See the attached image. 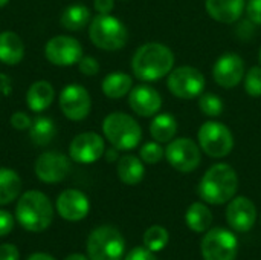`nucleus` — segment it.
I'll return each instance as SVG.
<instances>
[{
	"mask_svg": "<svg viewBox=\"0 0 261 260\" xmlns=\"http://www.w3.org/2000/svg\"><path fill=\"white\" fill-rule=\"evenodd\" d=\"M170 241L168 231L161 225H153L144 233V247L153 253H158L167 247Z\"/></svg>",
	"mask_w": 261,
	"mask_h": 260,
	"instance_id": "obj_29",
	"label": "nucleus"
},
{
	"mask_svg": "<svg viewBox=\"0 0 261 260\" xmlns=\"http://www.w3.org/2000/svg\"><path fill=\"white\" fill-rule=\"evenodd\" d=\"M54 98H55V90L52 84L44 80H40L29 86L26 93V104L32 112L40 113L44 112L52 104Z\"/></svg>",
	"mask_w": 261,
	"mask_h": 260,
	"instance_id": "obj_21",
	"label": "nucleus"
},
{
	"mask_svg": "<svg viewBox=\"0 0 261 260\" xmlns=\"http://www.w3.org/2000/svg\"><path fill=\"white\" fill-rule=\"evenodd\" d=\"M177 121L170 113H156L150 124V135L154 141L164 144L176 138Z\"/></svg>",
	"mask_w": 261,
	"mask_h": 260,
	"instance_id": "obj_24",
	"label": "nucleus"
},
{
	"mask_svg": "<svg viewBox=\"0 0 261 260\" xmlns=\"http://www.w3.org/2000/svg\"><path fill=\"white\" fill-rule=\"evenodd\" d=\"M104 156H106V159H107L109 162L118 161V159H119V158H118V149L112 147V149L106 150V152H104Z\"/></svg>",
	"mask_w": 261,
	"mask_h": 260,
	"instance_id": "obj_40",
	"label": "nucleus"
},
{
	"mask_svg": "<svg viewBox=\"0 0 261 260\" xmlns=\"http://www.w3.org/2000/svg\"><path fill=\"white\" fill-rule=\"evenodd\" d=\"M205 9L211 18L220 23L237 21L246 9L245 0H205Z\"/></svg>",
	"mask_w": 261,
	"mask_h": 260,
	"instance_id": "obj_19",
	"label": "nucleus"
},
{
	"mask_svg": "<svg viewBox=\"0 0 261 260\" xmlns=\"http://www.w3.org/2000/svg\"><path fill=\"white\" fill-rule=\"evenodd\" d=\"M246 69L245 61L240 55L228 52L219 57L213 66V78L214 81L225 89L236 87L245 78Z\"/></svg>",
	"mask_w": 261,
	"mask_h": 260,
	"instance_id": "obj_14",
	"label": "nucleus"
},
{
	"mask_svg": "<svg viewBox=\"0 0 261 260\" xmlns=\"http://www.w3.org/2000/svg\"><path fill=\"white\" fill-rule=\"evenodd\" d=\"M31 124H32V120L24 112L18 110L11 115V126L17 130H29Z\"/></svg>",
	"mask_w": 261,
	"mask_h": 260,
	"instance_id": "obj_34",
	"label": "nucleus"
},
{
	"mask_svg": "<svg viewBox=\"0 0 261 260\" xmlns=\"http://www.w3.org/2000/svg\"><path fill=\"white\" fill-rule=\"evenodd\" d=\"M203 260H236L239 253V242L229 230L213 228L208 230L202 239Z\"/></svg>",
	"mask_w": 261,
	"mask_h": 260,
	"instance_id": "obj_10",
	"label": "nucleus"
},
{
	"mask_svg": "<svg viewBox=\"0 0 261 260\" xmlns=\"http://www.w3.org/2000/svg\"><path fill=\"white\" fill-rule=\"evenodd\" d=\"M239 190L237 172L225 162L214 164L202 176L197 193L203 202L222 205L229 202Z\"/></svg>",
	"mask_w": 261,
	"mask_h": 260,
	"instance_id": "obj_2",
	"label": "nucleus"
},
{
	"mask_svg": "<svg viewBox=\"0 0 261 260\" xmlns=\"http://www.w3.org/2000/svg\"><path fill=\"white\" fill-rule=\"evenodd\" d=\"M226 221L229 227L239 233L249 231L257 221V208L246 196H234L226 208Z\"/></svg>",
	"mask_w": 261,
	"mask_h": 260,
	"instance_id": "obj_16",
	"label": "nucleus"
},
{
	"mask_svg": "<svg viewBox=\"0 0 261 260\" xmlns=\"http://www.w3.org/2000/svg\"><path fill=\"white\" fill-rule=\"evenodd\" d=\"M14 228V218L11 216V213L0 210V238L9 234Z\"/></svg>",
	"mask_w": 261,
	"mask_h": 260,
	"instance_id": "obj_37",
	"label": "nucleus"
},
{
	"mask_svg": "<svg viewBox=\"0 0 261 260\" xmlns=\"http://www.w3.org/2000/svg\"><path fill=\"white\" fill-rule=\"evenodd\" d=\"M15 218L24 230L40 233L50 225L54 219V208L44 193L29 190L20 196L15 207Z\"/></svg>",
	"mask_w": 261,
	"mask_h": 260,
	"instance_id": "obj_3",
	"label": "nucleus"
},
{
	"mask_svg": "<svg viewBox=\"0 0 261 260\" xmlns=\"http://www.w3.org/2000/svg\"><path fill=\"white\" fill-rule=\"evenodd\" d=\"M21 192V179L20 176L11 170L0 167V205L11 204L18 198Z\"/></svg>",
	"mask_w": 261,
	"mask_h": 260,
	"instance_id": "obj_27",
	"label": "nucleus"
},
{
	"mask_svg": "<svg viewBox=\"0 0 261 260\" xmlns=\"http://www.w3.org/2000/svg\"><path fill=\"white\" fill-rule=\"evenodd\" d=\"M44 55L54 66H73L78 64L83 54V46L76 38L69 35H55L44 46Z\"/></svg>",
	"mask_w": 261,
	"mask_h": 260,
	"instance_id": "obj_11",
	"label": "nucleus"
},
{
	"mask_svg": "<svg viewBox=\"0 0 261 260\" xmlns=\"http://www.w3.org/2000/svg\"><path fill=\"white\" fill-rule=\"evenodd\" d=\"M132 87H133L132 77L121 70L110 72L109 75L104 77V80L101 83L102 93L110 100H119V98L128 95Z\"/></svg>",
	"mask_w": 261,
	"mask_h": 260,
	"instance_id": "obj_22",
	"label": "nucleus"
},
{
	"mask_svg": "<svg viewBox=\"0 0 261 260\" xmlns=\"http://www.w3.org/2000/svg\"><path fill=\"white\" fill-rule=\"evenodd\" d=\"M93 6L98 14H110L115 8V0H93Z\"/></svg>",
	"mask_w": 261,
	"mask_h": 260,
	"instance_id": "obj_39",
	"label": "nucleus"
},
{
	"mask_svg": "<svg viewBox=\"0 0 261 260\" xmlns=\"http://www.w3.org/2000/svg\"><path fill=\"white\" fill-rule=\"evenodd\" d=\"M199 107L203 115L210 118H217L223 112V101L216 93H203L199 97Z\"/></svg>",
	"mask_w": 261,
	"mask_h": 260,
	"instance_id": "obj_30",
	"label": "nucleus"
},
{
	"mask_svg": "<svg viewBox=\"0 0 261 260\" xmlns=\"http://www.w3.org/2000/svg\"><path fill=\"white\" fill-rule=\"evenodd\" d=\"M28 260H55L52 256L46 254V253H35V254H31Z\"/></svg>",
	"mask_w": 261,
	"mask_h": 260,
	"instance_id": "obj_41",
	"label": "nucleus"
},
{
	"mask_svg": "<svg viewBox=\"0 0 261 260\" xmlns=\"http://www.w3.org/2000/svg\"><path fill=\"white\" fill-rule=\"evenodd\" d=\"M245 92L249 97H261V66H252L245 74Z\"/></svg>",
	"mask_w": 261,
	"mask_h": 260,
	"instance_id": "obj_32",
	"label": "nucleus"
},
{
	"mask_svg": "<svg viewBox=\"0 0 261 260\" xmlns=\"http://www.w3.org/2000/svg\"><path fill=\"white\" fill-rule=\"evenodd\" d=\"M102 133L112 147L124 152L136 149L142 139L139 123L124 112L109 113L102 121Z\"/></svg>",
	"mask_w": 261,
	"mask_h": 260,
	"instance_id": "obj_4",
	"label": "nucleus"
},
{
	"mask_svg": "<svg viewBox=\"0 0 261 260\" xmlns=\"http://www.w3.org/2000/svg\"><path fill=\"white\" fill-rule=\"evenodd\" d=\"M185 222L194 233H206L213 224V213L205 204L194 202L185 213Z\"/></svg>",
	"mask_w": 261,
	"mask_h": 260,
	"instance_id": "obj_25",
	"label": "nucleus"
},
{
	"mask_svg": "<svg viewBox=\"0 0 261 260\" xmlns=\"http://www.w3.org/2000/svg\"><path fill=\"white\" fill-rule=\"evenodd\" d=\"M24 57V43L18 34L5 31L0 34V63L6 66L18 64Z\"/></svg>",
	"mask_w": 261,
	"mask_h": 260,
	"instance_id": "obj_20",
	"label": "nucleus"
},
{
	"mask_svg": "<svg viewBox=\"0 0 261 260\" xmlns=\"http://www.w3.org/2000/svg\"><path fill=\"white\" fill-rule=\"evenodd\" d=\"M89 37L96 48L112 52L127 44L128 31L119 18L110 14H98L90 20Z\"/></svg>",
	"mask_w": 261,
	"mask_h": 260,
	"instance_id": "obj_5",
	"label": "nucleus"
},
{
	"mask_svg": "<svg viewBox=\"0 0 261 260\" xmlns=\"http://www.w3.org/2000/svg\"><path fill=\"white\" fill-rule=\"evenodd\" d=\"M8 2H9V0H0V8L6 6V5H8Z\"/></svg>",
	"mask_w": 261,
	"mask_h": 260,
	"instance_id": "obj_43",
	"label": "nucleus"
},
{
	"mask_svg": "<svg viewBox=\"0 0 261 260\" xmlns=\"http://www.w3.org/2000/svg\"><path fill=\"white\" fill-rule=\"evenodd\" d=\"M165 156V149L162 147L161 143L153 141V143H147L141 147L139 150V158L142 159V162L145 164H158L162 161V158Z\"/></svg>",
	"mask_w": 261,
	"mask_h": 260,
	"instance_id": "obj_31",
	"label": "nucleus"
},
{
	"mask_svg": "<svg viewBox=\"0 0 261 260\" xmlns=\"http://www.w3.org/2000/svg\"><path fill=\"white\" fill-rule=\"evenodd\" d=\"M78 69L83 75L93 77L99 72V63L96 58H93L90 55H83L81 60L78 61Z\"/></svg>",
	"mask_w": 261,
	"mask_h": 260,
	"instance_id": "obj_33",
	"label": "nucleus"
},
{
	"mask_svg": "<svg viewBox=\"0 0 261 260\" xmlns=\"http://www.w3.org/2000/svg\"><path fill=\"white\" fill-rule=\"evenodd\" d=\"M206 80L203 74L193 66H179L168 74L167 87L180 100L199 98L205 89Z\"/></svg>",
	"mask_w": 261,
	"mask_h": 260,
	"instance_id": "obj_8",
	"label": "nucleus"
},
{
	"mask_svg": "<svg viewBox=\"0 0 261 260\" xmlns=\"http://www.w3.org/2000/svg\"><path fill=\"white\" fill-rule=\"evenodd\" d=\"M60 21L66 31H81L90 23V9L81 3L70 5L63 11Z\"/></svg>",
	"mask_w": 261,
	"mask_h": 260,
	"instance_id": "obj_26",
	"label": "nucleus"
},
{
	"mask_svg": "<svg viewBox=\"0 0 261 260\" xmlns=\"http://www.w3.org/2000/svg\"><path fill=\"white\" fill-rule=\"evenodd\" d=\"M124 251V238L112 225L95 228L87 239V254L90 260H121Z\"/></svg>",
	"mask_w": 261,
	"mask_h": 260,
	"instance_id": "obj_6",
	"label": "nucleus"
},
{
	"mask_svg": "<svg viewBox=\"0 0 261 260\" xmlns=\"http://www.w3.org/2000/svg\"><path fill=\"white\" fill-rule=\"evenodd\" d=\"M64 260H89L86 256H83V254H78V253H75V254H70V256H67Z\"/></svg>",
	"mask_w": 261,
	"mask_h": 260,
	"instance_id": "obj_42",
	"label": "nucleus"
},
{
	"mask_svg": "<svg viewBox=\"0 0 261 260\" xmlns=\"http://www.w3.org/2000/svg\"><path fill=\"white\" fill-rule=\"evenodd\" d=\"M60 109L70 121H83L92 109V98L87 89L81 84H67L60 93Z\"/></svg>",
	"mask_w": 261,
	"mask_h": 260,
	"instance_id": "obj_12",
	"label": "nucleus"
},
{
	"mask_svg": "<svg viewBox=\"0 0 261 260\" xmlns=\"http://www.w3.org/2000/svg\"><path fill=\"white\" fill-rule=\"evenodd\" d=\"M118 178L127 185H136L144 179L145 167L141 158L133 155H124L118 159L116 166Z\"/></svg>",
	"mask_w": 261,
	"mask_h": 260,
	"instance_id": "obj_23",
	"label": "nucleus"
},
{
	"mask_svg": "<svg viewBox=\"0 0 261 260\" xmlns=\"http://www.w3.org/2000/svg\"><path fill=\"white\" fill-rule=\"evenodd\" d=\"M128 106L136 115L150 118L159 113L162 107V97L154 87L148 84H138L132 87L128 93Z\"/></svg>",
	"mask_w": 261,
	"mask_h": 260,
	"instance_id": "obj_17",
	"label": "nucleus"
},
{
	"mask_svg": "<svg viewBox=\"0 0 261 260\" xmlns=\"http://www.w3.org/2000/svg\"><path fill=\"white\" fill-rule=\"evenodd\" d=\"M258 63H260V66H261V48H260V51H258Z\"/></svg>",
	"mask_w": 261,
	"mask_h": 260,
	"instance_id": "obj_44",
	"label": "nucleus"
},
{
	"mask_svg": "<svg viewBox=\"0 0 261 260\" xmlns=\"http://www.w3.org/2000/svg\"><path fill=\"white\" fill-rule=\"evenodd\" d=\"M124 260H158V259H156L154 253H153V251H150L148 248H145V247H136V248H133V250L125 256V259Z\"/></svg>",
	"mask_w": 261,
	"mask_h": 260,
	"instance_id": "obj_36",
	"label": "nucleus"
},
{
	"mask_svg": "<svg viewBox=\"0 0 261 260\" xmlns=\"http://www.w3.org/2000/svg\"><path fill=\"white\" fill-rule=\"evenodd\" d=\"M90 210V202L87 196L75 188L64 190L57 198V211L58 215L69 222L83 221Z\"/></svg>",
	"mask_w": 261,
	"mask_h": 260,
	"instance_id": "obj_18",
	"label": "nucleus"
},
{
	"mask_svg": "<svg viewBox=\"0 0 261 260\" xmlns=\"http://www.w3.org/2000/svg\"><path fill=\"white\" fill-rule=\"evenodd\" d=\"M106 152V143L96 132H83L76 135L69 146L72 161L78 164H93Z\"/></svg>",
	"mask_w": 261,
	"mask_h": 260,
	"instance_id": "obj_13",
	"label": "nucleus"
},
{
	"mask_svg": "<svg viewBox=\"0 0 261 260\" xmlns=\"http://www.w3.org/2000/svg\"><path fill=\"white\" fill-rule=\"evenodd\" d=\"M200 150L208 156L220 159L228 156L234 149V136L229 127L220 121H206L197 132Z\"/></svg>",
	"mask_w": 261,
	"mask_h": 260,
	"instance_id": "obj_7",
	"label": "nucleus"
},
{
	"mask_svg": "<svg viewBox=\"0 0 261 260\" xmlns=\"http://www.w3.org/2000/svg\"><path fill=\"white\" fill-rule=\"evenodd\" d=\"M165 158L174 170L191 173L200 166V146L191 138H174L165 149Z\"/></svg>",
	"mask_w": 261,
	"mask_h": 260,
	"instance_id": "obj_9",
	"label": "nucleus"
},
{
	"mask_svg": "<svg viewBox=\"0 0 261 260\" xmlns=\"http://www.w3.org/2000/svg\"><path fill=\"white\" fill-rule=\"evenodd\" d=\"M35 175L41 182H61L70 172V161L66 155L58 152H44L35 161Z\"/></svg>",
	"mask_w": 261,
	"mask_h": 260,
	"instance_id": "obj_15",
	"label": "nucleus"
},
{
	"mask_svg": "<svg viewBox=\"0 0 261 260\" xmlns=\"http://www.w3.org/2000/svg\"><path fill=\"white\" fill-rule=\"evenodd\" d=\"M0 260H20V253L17 247L12 244L0 245Z\"/></svg>",
	"mask_w": 261,
	"mask_h": 260,
	"instance_id": "obj_38",
	"label": "nucleus"
},
{
	"mask_svg": "<svg viewBox=\"0 0 261 260\" xmlns=\"http://www.w3.org/2000/svg\"><path fill=\"white\" fill-rule=\"evenodd\" d=\"M174 69V54L162 43H145L139 46L132 58V70L141 81H158Z\"/></svg>",
	"mask_w": 261,
	"mask_h": 260,
	"instance_id": "obj_1",
	"label": "nucleus"
},
{
	"mask_svg": "<svg viewBox=\"0 0 261 260\" xmlns=\"http://www.w3.org/2000/svg\"><path fill=\"white\" fill-rule=\"evenodd\" d=\"M57 133L55 123L47 116H38L29 127V138L37 146H47Z\"/></svg>",
	"mask_w": 261,
	"mask_h": 260,
	"instance_id": "obj_28",
	"label": "nucleus"
},
{
	"mask_svg": "<svg viewBox=\"0 0 261 260\" xmlns=\"http://www.w3.org/2000/svg\"><path fill=\"white\" fill-rule=\"evenodd\" d=\"M246 14L255 26H261V0H249L246 5Z\"/></svg>",
	"mask_w": 261,
	"mask_h": 260,
	"instance_id": "obj_35",
	"label": "nucleus"
}]
</instances>
